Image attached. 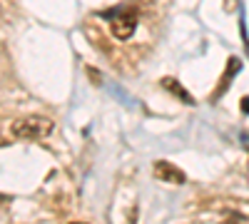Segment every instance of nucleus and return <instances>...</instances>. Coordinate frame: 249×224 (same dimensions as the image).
I'll use <instances>...</instances> for the list:
<instances>
[{"mask_svg":"<svg viewBox=\"0 0 249 224\" xmlns=\"http://www.w3.org/2000/svg\"><path fill=\"white\" fill-rule=\"evenodd\" d=\"M242 145H244V150L249 152V132H244V135H242Z\"/></svg>","mask_w":249,"mask_h":224,"instance_id":"obj_5","label":"nucleus"},{"mask_svg":"<svg viewBox=\"0 0 249 224\" xmlns=\"http://www.w3.org/2000/svg\"><path fill=\"white\" fill-rule=\"evenodd\" d=\"M53 132V120L45 115H25L13 122V135L18 139H43Z\"/></svg>","mask_w":249,"mask_h":224,"instance_id":"obj_1","label":"nucleus"},{"mask_svg":"<svg viewBox=\"0 0 249 224\" xmlns=\"http://www.w3.org/2000/svg\"><path fill=\"white\" fill-rule=\"evenodd\" d=\"M155 174H157L160 179L175 182V185H182V182H184V174H182L177 167H172L170 162H157V165H155Z\"/></svg>","mask_w":249,"mask_h":224,"instance_id":"obj_3","label":"nucleus"},{"mask_svg":"<svg viewBox=\"0 0 249 224\" xmlns=\"http://www.w3.org/2000/svg\"><path fill=\"white\" fill-rule=\"evenodd\" d=\"M162 85H164V87H170V90H172V95H177V97H182V100H184V103H192V97H190V95H187V90H184L182 85H177V83H175V80H172V77H164V80H162Z\"/></svg>","mask_w":249,"mask_h":224,"instance_id":"obj_4","label":"nucleus"},{"mask_svg":"<svg viewBox=\"0 0 249 224\" xmlns=\"http://www.w3.org/2000/svg\"><path fill=\"white\" fill-rule=\"evenodd\" d=\"M107 20H110V30L117 40H127L137 25V17L127 10H112V13H107Z\"/></svg>","mask_w":249,"mask_h":224,"instance_id":"obj_2","label":"nucleus"},{"mask_svg":"<svg viewBox=\"0 0 249 224\" xmlns=\"http://www.w3.org/2000/svg\"><path fill=\"white\" fill-rule=\"evenodd\" d=\"M244 110H247V112H249V97H247V100H244Z\"/></svg>","mask_w":249,"mask_h":224,"instance_id":"obj_6","label":"nucleus"},{"mask_svg":"<svg viewBox=\"0 0 249 224\" xmlns=\"http://www.w3.org/2000/svg\"><path fill=\"white\" fill-rule=\"evenodd\" d=\"M72 224H82V222H72Z\"/></svg>","mask_w":249,"mask_h":224,"instance_id":"obj_7","label":"nucleus"}]
</instances>
